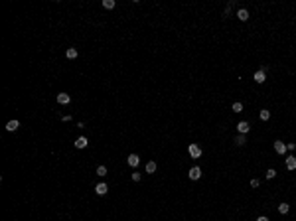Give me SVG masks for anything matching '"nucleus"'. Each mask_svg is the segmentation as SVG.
<instances>
[{
    "label": "nucleus",
    "mask_w": 296,
    "mask_h": 221,
    "mask_svg": "<svg viewBox=\"0 0 296 221\" xmlns=\"http://www.w3.org/2000/svg\"><path fill=\"white\" fill-rule=\"evenodd\" d=\"M235 142H237L239 146H243V144H245V134H239V136L235 138Z\"/></svg>",
    "instance_id": "nucleus-21"
},
{
    "label": "nucleus",
    "mask_w": 296,
    "mask_h": 221,
    "mask_svg": "<svg viewBox=\"0 0 296 221\" xmlns=\"http://www.w3.org/2000/svg\"><path fill=\"white\" fill-rule=\"evenodd\" d=\"M67 57H69V59H75L77 57V49L75 47H69V49H67Z\"/></svg>",
    "instance_id": "nucleus-17"
},
{
    "label": "nucleus",
    "mask_w": 296,
    "mask_h": 221,
    "mask_svg": "<svg viewBox=\"0 0 296 221\" xmlns=\"http://www.w3.org/2000/svg\"><path fill=\"white\" fill-rule=\"evenodd\" d=\"M132 180H134V182H140V174H138V172H134V174H132Z\"/></svg>",
    "instance_id": "nucleus-22"
},
{
    "label": "nucleus",
    "mask_w": 296,
    "mask_h": 221,
    "mask_svg": "<svg viewBox=\"0 0 296 221\" xmlns=\"http://www.w3.org/2000/svg\"><path fill=\"white\" fill-rule=\"evenodd\" d=\"M237 18H239L241 22H247V20H249V12H247L245 8H241L239 12H237Z\"/></svg>",
    "instance_id": "nucleus-10"
},
{
    "label": "nucleus",
    "mask_w": 296,
    "mask_h": 221,
    "mask_svg": "<svg viewBox=\"0 0 296 221\" xmlns=\"http://www.w3.org/2000/svg\"><path fill=\"white\" fill-rule=\"evenodd\" d=\"M243 111V105L241 103H233V113H241Z\"/></svg>",
    "instance_id": "nucleus-19"
},
{
    "label": "nucleus",
    "mask_w": 296,
    "mask_h": 221,
    "mask_svg": "<svg viewBox=\"0 0 296 221\" xmlns=\"http://www.w3.org/2000/svg\"><path fill=\"white\" fill-rule=\"evenodd\" d=\"M146 172H148V174H154L156 172V162H148V164H146Z\"/></svg>",
    "instance_id": "nucleus-15"
},
{
    "label": "nucleus",
    "mask_w": 296,
    "mask_h": 221,
    "mask_svg": "<svg viewBox=\"0 0 296 221\" xmlns=\"http://www.w3.org/2000/svg\"><path fill=\"white\" fill-rule=\"evenodd\" d=\"M274 150H277L278 154H284V152H286V144L280 142V140H277V142H274Z\"/></svg>",
    "instance_id": "nucleus-8"
},
{
    "label": "nucleus",
    "mask_w": 296,
    "mask_h": 221,
    "mask_svg": "<svg viewBox=\"0 0 296 221\" xmlns=\"http://www.w3.org/2000/svg\"><path fill=\"white\" fill-rule=\"evenodd\" d=\"M249 122H247V121H241L239 122V124H237V130H239L241 132V134H247V132H249Z\"/></svg>",
    "instance_id": "nucleus-3"
},
{
    "label": "nucleus",
    "mask_w": 296,
    "mask_h": 221,
    "mask_svg": "<svg viewBox=\"0 0 296 221\" xmlns=\"http://www.w3.org/2000/svg\"><path fill=\"white\" fill-rule=\"evenodd\" d=\"M190 156H192V158H199V156H202V148L197 144H190Z\"/></svg>",
    "instance_id": "nucleus-1"
},
{
    "label": "nucleus",
    "mask_w": 296,
    "mask_h": 221,
    "mask_svg": "<svg viewBox=\"0 0 296 221\" xmlns=\"http://www.w3.org/2000/svg\"><path fill=\"white\" fill-rule=\"evenodd\" d=\"M288 209H290V205H288V203H280V205H278V213H282V215H284V213H288Z\"/></svg>",
    "instance_id": "nucleus-16"
},
{
    "label": "nucleus",
    "mask_w": 296,
    "mask_h": 221,
    "mask_svg": "<svg viewBox=\"0 0 296 221\" xmlns=\"http://www.w3.org/2000/svg\"><path fill=\"white\" fill-rule=\"evenodd\" d=\"M265 176H267V180H273L274 176H277V170H274V168H268V170H267V174H265Z\"/></svg>",
    "instance_id": "nucleus-18"
},
{
    "label": "nucleus",
    "mask_w": 296,
    "mask_h": 221,
    "mask_svg": "<svg viewBox=\"0 0 296 221\" xmlns=\"http://www.w3.org/2000/svg\"><path fill=\"white\" fill-rule=\"evenodd\" d=\"M97 176H107V168H105V166H99L97 168Z\"/></svg>",
    "instance_id": "nucleus-20"
},
{
    "label": "nucleus",
    "mask_w": 296,
    "mask_h": 221,
    "mask_svg": "<svg viewBox=\"0 0 296 221\" xmlns=\"http://www.w3.org/2000/svg\"><path fill=\"white\" fill-rule=\"evenodd\" d=\"M127 162H128V166H132V168H136L138 164H140V158H138V154H130L127 158Z\"/></svg>",
    "instance_id": "nucleus-2"
},
{
    "label": "nucleus",
    "mask_w": 296,
    "mask_h": 221,
    "mask_svg": "<svg viewBox=\"0 0 296 221\" xmlns=\"http://www.w3.org/2000/svg\"><path fill=\"white\" fill-rule=\"evenodd\" d=\"M95 192H97V193H99V196H105V193H107V192H109V188H107V184H103V182H101V184H97V186H95Z\"/></svg>",
    "instance_id": "nucleus-6"
},
{
    "label": "nucleus",
    "mask_w": 296,
    "mask_h": 221,
    "mask_svg": "<svg viewBox=\"0 0 296 221\" xmlns=\"http://www.w3.org/2000/svg\"><path fill=\"white\" fill-rule=\"evenodd\" d=\"M259 117H261V121H268V118H271V111H267V109H263V111L259 113Z\"/></svg>",
    "instance_id": "nucleus-13"
},
{
    "label": "nucleus",
    "mask_w": 296,
    "mask_h": 221,
    "mask_svg": "<svg viewBox=\"0 0 296 221\" xmlns=\"http://www.w3.org/2000/svg\"><path fill=\"white\" fill-rule=\"evenodd\" d=\"M18 127H20V122H18V121H8V122H6V130H10V132L18 130Z\"/></svg>",
    "instance_id": "nucleus-9"
},
{
    "label": "nucleus",
    "mask_w": 296,
    "mask_h": 221,
    "mask_svg": "<svg viewBox=\"0 0 296 221\" xmlns=\"http://www.w3.org/2000/svg\"><path fill=\"white\" fill-rule=\"evenodd\" d=\"M103 8L105 10H113L115 8V0H103Z\"/></svg>",
    "instance_id": "nucleus-14"
},
{
    "label": "nucleus",
    "mask_w": 296,
    "mask_h": 221,
    "mask_svg": "<svg viewBox=\"0 0 296 221\" xmlns=\"http://www.w3.org/2000/svg\"><path fill=\"white\" fill-rule=\"evenodd\" d=\"M69 101H71V97L67 93H59L57 95V103L59 105H69Z\"/></svg>",
    "instance_id": "nucleus-5"
},
{
    "label": "nucleus",
    "mask_w": 296,
    "mask_h": 221,
    "mask_svg": "<svg viewBox=\"0 0 296 221\" xmlns=\"http://www.w3.org/2000/svg\"><path fill=\"white\" fill-rule=\"evenodd\" d=\"M257 83H265V79H267V73H265V69H261V71H257L255 73V77H253Z\"/></svg>",
    "instance_id": "nucleus-7"
},
{
    "label": "nucleus",
    "mask_w": 296,
    "mask_h": 221,
    "mask_svg": "<svg viewBox=\"0 0 296 221\" xmlns=\"http://www.w3.org/2000/svg\"><path fill=\"white\" fill-rule=\"evenodd\" d=\"M85 146H87V138L85 136H79L75 140V148H85Z\"/></svg>",
    "instance_id": "nucleus-12"
},
{
    "label": "nucleus",
    "mask_w": 296,
    "mask_h": 221,
    "mask_svg": "<svg viewBox=\"0 0 296 221\" xmlns=\"http://www.w3.org/2000/svg\"><path fill=\"white\" fill-rule=\"evenodd\" d=\"M190 178H192V180H199V178H202V168L193 166V168L190 170Z\"/></svg>",
    "instance_id": "nucleus-4"
},
{
    "label": "nucleus",
    "mask_w": 296,
    "mask_h": 221,
    "mask_svg": "<svg viewBox=\"0 0 296 221\" xmlns=\"http://www.w3.org/2000/svg\"><path fill=\"white\" fill-rule=\"evenodd\" d=\"M259 184H261L259 180H251V186H253V188H259Z\"/></svg>",
    "instance_id": "nucleus-23"
},
{
    "label": "nucleus",
    "mask_w": 296,
    "mask_h": 221,
    "mask_svg": "<svg viewBox=\"0 0 296 221\" xmlns=\"http://www.w3.org/2000/svg\"><path fill=\"white\" fill-rule=\"evenodd\" d=\"M257 221H268V217H265V215H261V217H259V219Z\"/></svg>",
    "instance_id": "nucleus-24"
},
{
    "label": "nucleus",
    "mask_w": 296,
    "mask_h": 221,
    "mask_svg": "<svg viewBox=\"0 0 296 221\" xmlns=\"http://www.w3.org/2000/svg\"><path fill=\"white\" fill-rule=\"evenodd\" d=\"M286 168L288 170H296V158L294 156H288L286 158Z\"/></svg>",
    "instance_id": "nucleus-11"
}]
</instances>
